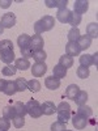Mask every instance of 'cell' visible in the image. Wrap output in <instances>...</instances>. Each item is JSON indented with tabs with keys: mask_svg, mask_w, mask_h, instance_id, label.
<instances>
[{
	"mask_svg": "<svg viewBox=\"0 0 98 131\" xmlns=\"http://www.w3.org/2000/svg\"><path fill=\"white\" fill-rule=\"evenodd\" d=\"M12 122H13V126L16 128H21V127L25 125V118L24 117H15L12 119Z\"/></svg>",
	"mask_w": 98,
	"mask_h": 131,
	"instance_id": "obj_36",
	"label": "cell"
},
{
	"mask_svg": "<svg viewBox=\"0 0 98 131\" xmlns=\"http://www.w3.org/2000/svg\"><path fill=\"white\" fill-rule=\"evenodd\" d=\"M26 106V112L31 118H39L42 115V109H41V104L34 100V98H30V100L25 104Z\"/></svg>",
	"mask_w": 98,
	"mask_h": 131,
	"instance_id": "obj_2",
	"label": "cell"
},
{
	"mask_svg": "<svg viewBox=\"0 0 98 131\" xmlns=\"http://www.w3.org/2000/svg\"><path fill=\"white\" fill-rule=\"evenodd\" d=\"M43 45H45V41H43L42 36L34 34L30 37V47L33 51H38V50H43Z\"/></svg>",
	"mask_w": 98,
	"mask_h": 131,
	"instance_id": "obj_6",
	"label": "cell"
},
{
	"mask_svg": "<svg viewBox=\"0 0 98 131\" xmlns=\"http://www.w3.org/2000/svg\"><path fill=\"white\" fill-rule=\"evenodd\" d=\"M45 85H46V88L47 89H51V91H55L58 89L59 86H60V80L56 79L55 76H48V78L45 79Z\"/></svg>",
	"mask_w": 98,
	"mask_h": 131,
	"instance_id": "obj_11",
	"label": "cell"
},
{
	"mask_svg": "<svg viewBox=\"0 0 98 131\" xmlns=\"http://www.w3.org/2000/svg\"><path fill=\"white\" fill-rule=\"evenodd\" d=\"M72 123H73V127L76 130H84L86 126H88V118H85V117L76 113L72 117Z\"/></svg>",
	"mask_w": 98,
	"mask_h": 131,
	"instance_id": "obj_4",
	"label": "cell"
},
{
	"mask_svg": "<svg viewBox=\"0 0 98 131\" xmlns=\"http://www.w3.org/2000/svg\"><path fill=\"white\" fill-rule=\"evenodd\" d=\"M77 76L80 79H88L89 78V75H90V71L88 67H82V66H80V67L77 68Z\"/></svg>",
	"mask_w": 98,
	"mask_h": 131,
	"instance_id": "obj_34",
	"label": "cell"
},
{
	"mask_svg": "<svg viewBox=\"0 0 98 131\" xmlns=\"http://www.w3.org/2000/svg\"><path fill=\"white\" fill-rule=\"evenodd\" d=\"M46 58H47V54L45 50H38L33 54V59L35 60V63H45Z\"/></svg>",
	"mask_w": 98,
	"mask_h": 131,
	"instance_id": "obj_27",
	"label": "cell"
},
{
	"mask_svg": "<svg viewBox=\"0 0 98 131\" xmlns=\"http://www.w3.org/2000/svg\"><path fill=\"white\" fill-rule=\"evenodd\" d=\"M65 131H71V130H65Z\"/></svg>",
	"mask_w": 98,
	"mask_h": 131,
	"instance_id": "obj_45",
	"label": "cell"
},
{
	"mask_svg": "<svg viewBox=\"0 0 98 131\" xmlns=\"http://www.w3.org/2000/svg\"><path fill=\"white\" fill-rule=\"evenodd\" d=\"M88 123H90V125H95L97 122H95V119H88Z\"/></svg>",
	"mask_w": 98,
	"mask_h": 131,
	"instance_id": "obj_43",
	"label": "cell"
},
{
	"mask_svg": "<svg viewBox=\"0 0 98 131\" xmlns=\"http://www.w3.org/2000/svg\"><path fill=\"white\" fill-rule=\"evenodd\" d=\"M47 71V66L46 63H34L31 66V75L35 78H41L46 73Z\"/></svg>",
	"mask_w": 98,
	"mask_h": 131,
	"instance_id": "obj_7",
	"label": "cell"
},
{
	"mask_svg": "<svg viewBox=\"0 0 98 131\" xmlns=\"http://www.w3.org/2000/svg\"><path fill=\"white\" fill-rule=\"evenodd\" d=\"M3 31H4V28H3V25H2V24H0V36L3 34Z\"/></svg>",
	"mask_w": 98,
	"mask_h": 131,
	"instance_id": "obj_44",
	"label": "cell"
},
{
	"mask_svg": "<svg viewBox=\"0 0 98 131\" xmlns=\"http://www.w3.org/2000/svg\"><path fill=\"white\" fill-rule=\"evenodd\" d=\"M16 83V88H17V92H24L28 89V81L24 79V78H18L15 80Z\"/></svg>",
	"mask_w": 98,
	"mask_h": 131,
	"instance_id": "obj_29",
	"label": "cell"
},
{
	"mask_svg": "<svg viewBox=\"0 0 98 131\" xmlns=\"http://www.w3.org/2000/svg\"><path fill=\"white\" fill-rule=\"evenodd\" d=\"M65 130H67V126H65V123H63V122L56 121V122H54L51 125V131H65Z\"/></svg>",
	"mask_w": 98,
	"mask_h": 131,
	"instance_id": "obj_35",
	"label": "cell"
},
{
	"mask_svg": "<svg viewBox=\"0 0 98 131\" xmlns=\"http://www.w3.org/2000/svg\"><path fill=\"white\" fill-rule=\"evenodd\" d=\"M17 45L20 49L30 47V36L29 34H20L17 37Z\"/></svg>",
	"mask_w": 98,
	"mask_h": 131,
	"instance_id": "obj_15",
	"label": "cell"
},
{
	"mask_svg": "<svg viewBox=\"0 0 98 131\" xmlns=\"http://www.w3.org/2000/svg\"><path fill=\"white\" fill-rule=\"evenodd\" d=\"M0 24L3 25L4 29H5V28H8V29L13 28L15 24H16V16H15V13L10 12V13H5V15H3L2 20H0Z\"/></svg>",
	"mask_w": 98,
	"mask_h": 131,
	"instance_id": "obj_5",
	"label": "cell"
},
{
	"mask_svg": "<svg viewBox=\"0 0 98 131\" xmlns=\"http://www.w3.org/2000/svg\"><path fill=\"white\" fill-rule=\"evenodd\" d=\"M15 117H16V112H15L13 105H8L3 109V118L8 119V121H12Z\"/></svg>",
	"mask_w": 98,
	"mask_h": 131,
	"instance_id": "obj_23",
	"label": "cell"
},
{
	"mask_svg": "<svg viewBox=\"0 0 98 131\" xmlns=\"http://www.w3.org/2000/svg\"><path fill=\"white\" fill-rule=\"evenodd\" d=\"M86 101H88V92H85V91H80L77 93V96L75 97V104L77 105V106L85 105Z\"/></svg>",
	"mask_w": 98,
	"mask_h": 131,
	"instance_id": "obj_22",
	"label": "cell"
},
{
	"mask_svg": "<svg viewBox=\"0 0 98 131\" xmlns=\"http://www.w3.org/2000/svg\"><path fill=\"white\" fill-rule=\"evenodd\" d=\"M21 51V55H22V58L28 59V58H33V54H34V51L31 50V47H25V49H20Z\"/></svg>",
	"mask_w": 98,
	"mask_h": 131,
	"instance_id": "obj_37",
	"label": "cell"
},
{
	"mask_svg": "<svg viewBox=\"0 0 98 131\" xmlns=\"http://www.w3.org/2000/svg\"><path fill=\"white\" fill-rule=\"evenodd\" d=\"M86 36L90 37L92 39L98 38V24L97 23H90L86 26Z\"/></svg>",
	"mask_w": 98,
	"mask_h": 131,
	"instance_id": "obj_18",
	"label": "cell"
},
{
	"mask_svg": "<svg viewBox=\"0 0 98 131\" xmlns=\"http://www.w3.org/2000/svg\"><path fill=\"white\" fill-rule=\"evenodd\" d=\"M10 128V122L5 118H0V131H8Z\"/></svg>",
	"mask_w": 98,
	"mask_h": 131,
	"instance_id": "obj_38",
	"label": "cell"
},
{
	"mask_svg": "<svg viewBox=\"0 0 98 131\" xmlns=\"http://www.w3.org/2000/svg\"><path fill=\"white\" fill-rule=\"evenodd\" d=\"M41 109H42V114L45 115H52L54 113L56 112V106L52 101H46L41 105Z\"/></svg>",
	"mask_w": 98,
	"mask_h": 131,
	"instance_id": "obj_10",
	"label": "cell"
},
{
	"mask_svg": "<svg viewBox=\"0 0 98 131\" xmlns=\"http://www.w3.org/2000/svg\"><path fill=\"white\" fill-rule=\"evenodd\" d=\"M16 72H17V68L15 67V66H12V64H7L5 67L2 68V73L4 76H13Z\"/></svg>",
	"mask_w": 98,
	"mask_h": 131,
	"instance_id": "obj_33",
	"label": "cell"
},
{
	"mask_svg": "<svg viewBox=\"0 0 98 131\" xmlns=\"http://www.w3.org/2000/svg\"><path fill=\"white\" fill-rule=\"evenodd\" d=\"M82 20V16L75 13L73 10H71V15H69V18H68V24L72 25V28H77V25H80Z\"/></svg>",
	"mask_w": 98,
	"mask_h": 131,
	"instance_id": "obj_24",
	"label": "cell"
},
{
	"mask_svg": "<svg viewBox=\"0 0 98 131\" xmlns=\"http://www.w3.org/2000/svg\"><path fill=\"white\" fill-rule=\"evenodd\" d=\"M97 57H98V52H94L92 55V59H93V64L97 66Z\"/></svg>",
	"mask_w": 98,
	"mask_h": 131,
	"instance_id": "obj_42",
	"label": "cell"
},
{
	"mask_svg": "<svg viewBox=\"0 0 98 131\" xmlns=\"http://www.w3.org/2000/svg\"><path fill=\"white\" fill-rule=\"evenodd\" d=\"M10 4H12L10 0H0V8H8Z\"/></svg>",
	"mask_w": 98,
	"mask_h": 131,
	"instance_id": "obj_39",
	"label": "cell"
},
{
	"mask_svg": "<svg viewBox=\"0 0 98 131\" xmlns=\"http://www.w3.org/2000/svg\"><path fill=\"white\" fill-rule=\"evenodd\" d=\"M69 15H71V10H69L68 8H63V9H59V10H58L56 18L60 21L62 24H65V23H68Z\"/></svg>",
	"mask_w": 98,
	"mask_h": 131,
	"instance_id": "obj_14",
	"label": "cell"
},
{
	"mask_svg": "<svg viewBox=\"0 0 98 131\" xmlns=\"http://www.w3.org/2000/svg\"><path fill=\"white\" fill-rule=\"evenodd\" d=\"M52 76H55L56 79H64L65 76H67V70L64 67H62L60 64H56L55 67L52 68Z\"/></svg>",
	"mask_w": 98,
	"mask_h": 131,
	"instance_id": "obj_19",
	"label": "cell"
},
{
	"mask_svg": "<svg viewBox=\"0 0 98 131\" xmlns=\"http://www.w3.org/2000/svg\"><path fill=\"white\" fill-rule=\"evenodd\" d=\"M92 64H93L92 55H89V54H84V55L80 57V66H82V67H90Z\"/></svg>",
	"mask_w": 98,
	"mask_h": 131,
	"instance_id": "obj_30",
	"label": "cell"
},
{
	"mask_svg": "<svg viewBox=\"0 0 98 131\" xmlns=\"http://www.w3.org/2000/svg\"><path fill=\"white\" fill-rule=\"evenodd\" d=\"M80 36H81L80 29L79 28H72L68 31V42H77L79 38H80Z\"/></svg>",
	"mask_w": 98,
	"mask_h": 131,
	"instance_id": "obj_26",
	"label": "cell"
},
{
	"mask_svg": "<svg viewBox=\"0 0 98 131\" xmlns=\"http://www.w3.org/2000/svg\"><path fill=\"white\" fill-rule=\"evenodd\" d=\"M39 21H41V25H42V28H43L45 31L51 30L54 28V25H55V18H54L52 16H48V15L43 16Z\"/></svg>",
	"mask_w": 98,
	"mask_h": 131,
	"instance_id": "obj_9",
	"label": "cell"
},
{
	"mask_svg": "<svg viewBox=\"0 0 98 131\" xmlns=\"http://www.w3.org/2000/svg\"><path fill=\"white\" fill-rule=\"evenodd\" d=\"M73 63H75L73 58H71V57H68V55H65V54L59 58V64L62 66V67H64L65 70L71 68L72 66H73Z\"/></svg>",
	"mask_w": 98,
	"mask_h": 131,
	"instance_id": "obj_21",
	"label": "cell"
},
{
	"mask_svg": "<svg viewBox=\"0 0 98 131\" xmlns=\"http://www.w3.org/2000/svg\"><path fill=\"white\" fill-rule=\"evenodd\" d=\"M17 92V88H16V83L15 81H8L7 80V84H5V88H4V92L7 96H13L15 93Z\"/></svg>",
	"mask_w": 98,
	"mask_h": 131,
	"instance_id": "obj_28",
	"label": "cell"
},
{
	"mask_svg": "<svg viewBox=\"0 0 98 131\" xmlns=\"http://www.w3.org/2000/svg\"><path fill=\"white\" fill-rule=\"evenodd\" d=\"M88 8H89V2H86V0H77L73 4V12L81 16L88 10Z\"/></svg>",
	"mask_w": 98,
	"mask_h": 131,
	"instance_id": "obj_8",
	"label": "cell"
},
{
	"mask_svg": "<svg viewBox=\"0 0 98 131\" xmlns=\"http://www.w3.org/2000/svg\"><path fill=\"white\" fill-rule=\"evenodd\" d=\"M77 45L81 50H86V49H89L92 46V38L88 37V36H80L79 41H77Z\"/></svg>",
	"mask_w": 98,
	"mask_h": 131,
	"instance_id": "obj_16",
	"label": "cell"
},
{
	"mask_svg": "<svg viewBox=\"0 0 98 131\" xmlns=\"http://www.w3.org/2000/svg\"><path fill=\"white\" fill-rule=\"evenodd\" d=\"M76 113L89 119V118H90V117L93 115V109H92L90 106L82 105V106H79V109H77V112H76Z\"/></svg>",
	"mask_w": 98,
	"mask_h": 131,
	"instance_id": "obj_25",
	"label": "cell"
},
{
	"mask_svg": "<svg viewBox=\"0 0 98 131\" xmlns=\"http://www.w3.org/2000/svg\"><path fill=\"white\" fill-rule=\"evenodd\" d=\"M9 50H13V43H12V41H9V39L0 41V52L9 51Z\"/></svg>",
	"mask_w": 98,
	"mask_h": 131,
	"instance_id": "obj_32",
	"label": "cell"
},
{
	"mask_svg": "<svg viewBox=\"0 0 98 131\" xmlns=\"http://www.w3.org/2000/svg\"><path fill=\"white\" fill-rule=\"evenodd\" d=\"M16 59L15 55V51L13 50H9V51H4V52H0V60L5 64H12V62Z\"/></svg>",
	"mask_w": 98,
	"mask_h": 131,
	"instance_id": "obj_12",
	"label": "cell"
},
{
	"mask_svg": "<svg viewBox=\"0 0 98 131\" xmlns=\"http://www.w3.org/2000/svg\"><path fill=\"white\" fill-rule=\"evenodd\" d=\"M56 113H58V121L67 123L71 119V106L68 102H60L59 106L56 107Z\"/></svg>",
	"mask_w": 98,
	"mask_h": 131,
	"instance_id": "obj_1",
	"label": "cell"
},
{
	"mask_svg": "<svg viewBox=\"0 0 98 131\" xmlns=\"http://www.w3.org/2000/svg\"><path fill=\"white\" fill-rule=\"evenodd\" d=\"M13 107H15V112H16V117H25V115L28 114V112H26V106H25V104H24L22 101H17V102H15Z\"/></svg>",
	"mask_w": 98,
	"mask_h": 131,
	"instance_id": "obj_17",
	"label": "cell"
},
{
	"mask_svg": "<svg viewBox=\"0 0 98 131\" xmlns=\"http://www.w3.org/2000/svg\"><path fill=\"white\" fill-rule=\"evenodd\" d=\"M28 89L30 92H39L41 91V83L37 79H31L30 81H28Z\"/></svg>",
	"mask_w": 98,
	"mask_h": 131,
	"instance_id": "obj_31",
	"label": "cell"
},
{
	"mask_svg": "<svg viewBox=\"0 0 98 131\" xmlns=\"http://www.w3.org/2000/svg\"><path fill=\"white\" fill-rule=\"evenodd\" d=\"M80 52H81V49L79 47L77 42H68L65 45V55L75 58V57H79Z\"/></svg>",
	"mask_w": 98,
	"mask_h": 131,
	"instance_id": "obj_3",
	"label": "cell"
},
{
	"mask_svg": "<svg viewBox=\"0 0 98 131\" xmlns=\"http://www.w3.org/2000/svg\"><path fill=\"white\" fill-rule=\"evenodd\" d=\"M5 84H7V80H4V79H0V92H4Z\"/></svg>",
	"mask_w": 98,
	"mask_h": 131,
	"instance_id": "obj_41",
	"label": "cell"
},
{
	"mask_svg": "<svg viewBox=\"0 0 98 131\" xmlns=\"http://www.w3.org/2000/svg\"><path fill=\"white\" fill-rule=\"evenodd\" d=\"M80 86L76 85V84H71L67 86V89H65V97L69 98V100H75V97L77 96V93L80 92Z\"/></svg>",
	"mask_w": 98,
	"mask_h": 131,
	"instance_id": "obj_13",
	"label": "cell"
},
{
	"mask_svg": "<svg viewBox=\"0 0 98 131\" xmlns=\"http://www.w3.org/2000/svg\"><path fill=\"white\" fill-rule=\"evenodd\" d=\"M45 4H46L48 8H56V0H46Z\"/></svg>",
	"mask_w": 98,
	"mask_h": 131,
	"instance_id": "obj_40",
	"label": "cell"
},
{
	"mask_svg": "<svg viewBox=\"0 0 98 131\" xmlns=\"http://www.w3.org/2000/svg\"><path fill=\"white\" fill-rule=\"evenodd\" d=\"M15 67L20 71L29 70L30 68V62H29V59H25V58H18V59H16Z\"/></svg>",
	"mask_w": 98,
	"mask_h": 131,
	"instance_id": "obj_20",
	"label": "cell"
}]
</instances>
